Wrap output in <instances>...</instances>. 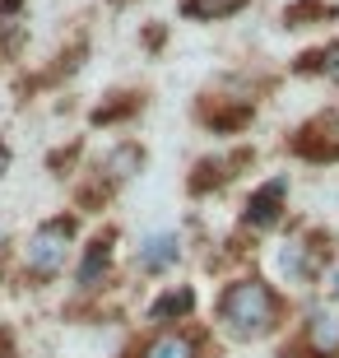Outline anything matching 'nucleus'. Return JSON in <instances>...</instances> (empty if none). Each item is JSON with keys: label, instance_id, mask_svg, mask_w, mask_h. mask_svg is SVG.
<instances>
[{"label": "nucleus", "instance_id": "obj_6", "mask_svg": "<svg viewBox=\"0 0 339 358\" xmlns=\"http://www.w3.org/2000/svg\"><path fill=\"white\" fill-rule=\"evenodd\" d=\"M251 163H256V149H251V145H237L233 154H209V159H200L196 168H191L186 191H191V196H214L219 186L237 182L242 168H251Z\"/></svg>", "mask_w": 339, "mask_h": 358}, {"label": "nucleus", "instance_id": "obj_11", "mask_svg": "<svg viewBox=\"0 0 339 358\" xmlns=\"http://www.w3.org/2000/svg\"><path fill=\"white\" fill-rule=\"evenodd\" d=\"M112 242H117V228L107 224L103 233L84 247V261H79V270H75V284H79V289H98V284H103L107 266H112Z\"/></svg>", "mask_w": 339, "mask_h": 358}, {"label": "nucleus", "instance_id": "obj_4", "mask_svg": "<svg viewBox=\"0 0 339 358\" xmlns=\"http://www.w3.org/2000/svg\"><path fill=\"white\" fill-rule=\"evenodd\" d=\"M288 149L307 163H339V103L321 107L288 135Z\"/></svg>", "mask_w": 339, "mask_h": 358}, {"label": "nucleus", "instance_id": "obj_9", "mask_svg": "<svg viewBox=\"0 0 339 358\" xmlns=\"http://www.w3.org/2000/svg\"><path fill=\"white\" fill-rule=\"evenodd\" d=\"M251 117H256V103H251V98H214V93H205V98L196 103V121L205 126V131H214V135L247 131Z\"/></svg>", "mask_w": 339, "mask_h": 358}, {"label": "nucleus", "instance_id": "obj_22", "mask_svg": "<svg viewBox=\"0 0 339 358\" xmlns=\"http://www.w3.org/2000/svg\"><path fill=\"white\" fill-rule=\"evenodd\" d=\"M326 298H339V266H330V284H326Z\"/></svg>", "mask_w": 339, "mask_h": 358}, {"label": "nucleus", "instance_id": "obj_13", "mask_svg": "<svg viewBox=\"0 0 339 358\" xmlns=\"http://www.w3.org/2000/svg\"><path fill=\"white\" fill-rule=\"evenodd\" d=\"M196 303L200 298H196L191 284H172V289H163L154 303H149V321H154V326H177V321H186L196 312Z\"/></svg>", "mask_w": 339, "mask_h": 358}, {"label": "nucleus", "instance_id": "obj_23", "mask_svg": "<svg viewBox=\"0 0 339 358\" xmlns=\"http://www.w3.org/2000/svg\"><path fill=\"white\" fill-rule=\"evenodd\" d=\"M10 349H14V335H10V331H0V358H10Z\"/></svg>", "mask_w": 339, "mask_h": 358}, {"label": "nucleus", "instance_id": "obj_20", "mask_svg": "<svg viewBox=\"0 0 339 358\" xmlns=\"http://www.w3.org/2000/svg\"><path fill=\"white\" fill-rule=\"evenodd\" d=\"M140 42H144V47H149V52H158V47L168 42V28H163V24H149V28H144V33H140Z\"/></svg>", "mask_w": 339, "mask_h": 358}, {"label": "nucleus", "instance_id": "obj_19", "mask_svg": "<svg viewBox=\"0 0 339 358\" xmlns=\"http://www.w3.org/2000/svg\"><path fill=\"white\" fill-rule=\"evenodd\" d=\"M84 154V140H70L66 149H52L47 154V173H56V177H70V163Z\"/></svg>", "mask_w": 339, "mask_h": 358}, {"label": "nucleus", "instance_id": "obj_16", "mask_svg": "<svg viewBox=\"0 0 339 358\" xmlns=\"http://www.w3.org/2000/svg\"><path fill=\"white\" fill-rule=\"evenodd\" d=\"M293 75H307V80H326V84H339V42H326L316 52H302L293 56Z\"/></svg>", "mask_w": 339, "mask_h": 358}, {"label": "nucleus", "instance_id": "obj_24", "mask_svg": "<svg viewBox=\"0 0 339 358\" xmlns=\"http://www.w3.org/2000/svg\"><path fill=\"white\" fill-rule=\"evenodd\" d=\"M107 5H112V10H126V5H135V0H107Z\"/></svg>", "mask_w": 339, "mask_h": 358}, {"label": "nucleus", "instance_id": "obj_18", "mask_svg": "<svg viewBox=\"0 0 339 358\" xmlns=\"http://www.w3.org/2000/svg\"><path fill=\"white\" fill-rule=\"evenodd\" d=\"M247 5L251 0H177V14L191 24H223V19L242 14Z\"/></svg>", "mask_w": 339, "mask_h": 358}, {"label": "nucleus", "instance_id": "obj_21", "mask_svg": "<svg viewBox=\"0 0 339 358\" xmlns=\"http://www.w3.org/2000/svg\"><path fill=\"white\" fill-rule=\"evenodd\" d=\"M10 163H14V149H10V140H0V177L10 173Z\"/></svg>", "mask_w": 339, "mask_h": 358}, {"label": "nucleus", "instance_id": "obj_5", "mask_svg": "<svg viewBox=\"0 0 339 358\" xmlns=\"http://www.w3.org/2000/svg\"><path fill=\"white\" fill-rule=\"evenodd\" d=\"M321 261H330V233H321V228L302 233V238H288L279 247V275L288 284H316Z\"/></svg>", "mask_w": 339, "mask_h": 358}, {"label": "nucleus", "instance_id": "obj_14", "mask_svg": "<svg viewBox=\"0 0 339 358\" xmlns=\"http://www.w3.org/2000/svg\"><path fill=\"white\" fill-rule=\"evenodd\" d=\"M182 261V238L177 233H149L140 242V270L144 275H168Z\"/></svg>", "mask_w": 339, "mask_h": 358}, {"label": "nucleus", "instance_id": "obj_8", "mask_svg": "<svg viewBox=\"0 0 339 358\" xmlns=\"http://www.w3.org/2000/svg\"><path fill=\"white\" fill-rule=\"evenodd\" d=\"M302 345L316 358H339V298H316L302 321Z\"/></svg>", "mask_w": 339, "mask_h": 358}, {"label": "nucleus", "instance_id": "obj_3", "mask_svg": "<svg viewBox=\"0 0 339 358\" xmlns=\"http://www.w3.org/2000/svg\"><path fill=\"white\" fill-rule=\"evenodd\" d=\"M144 163H149V149H144L140 140H117L103 159L93 163V186L79 191V210H98V205H107L121 186L135 182V177L144 173Z\"/></svg>", "mask_w": 339, "mask_h": 358}, {"label": "nucleus", "instance_id": "obj_2", "mask_svg": "<svg viewBox=\"0 0 339 358\" xmlns=\"http://www.w3.org/2000/svg\"><path fill=\"white\" fill-rule=\"evenodd\" d=\"M75 238H79V214L75 210H61V214H52V219H42L24 242V275L33 279V284L56 279L70 261Z\"/></svg>", "mask_w": 339, "mask_h": 358}, {"label": "nucleus", "instance_id": "obj_17", "mask_svg": "<svg viewBox=\"0 0 339 358\" xmlns=\"http://www.w3.org/2000/svg\"><path fill=\"white\" fill-rule=\"evenodd\" d=\"M339 19V5L335 0H293L284 5V28L298 33V28H321V24H335Z\"/></svg>", "mask_w": 339, "mask_h": 358}, {"label": "nucleus", "instance_id": "obj_10", "mask_svg": "<svg viewBox=\"0 0 339 358\" xmlns=\"http://www.w3.org/2000/svg\"><path fill=\"white\" fill-rule=\"evenodd\" d=\"M28 47V0H0V70Z\"/></svg>", "mask_w": 339, "mask_h": 358}, {"label": "nucleus", "instance_id": "obj_12", "mask_svg": "<svg viewBox=\"0 0 339 358\" xmlns=\"http://www.w3.org/2000/svg\"><path fill=\"white\" fill-rule=\"evenodd\" d=\"M107 103H98L89 112V126H117V121H131V117H140L144 112V89H112V93H103Z\"/></svg>", "mask_w": 339, "mask_h": 358}, {"label": "nucleus", "instance_id": "obj_1", "mask_svg": "<svg viewBox=\"0 0 339 358\" xmlns=\"http://www.w3.org/2000/svg\"><path fill=\"white\" fill-rule=\"evenodd\" d=\"M214 312H219V326L233 340L251 345V340H265L279 326V293L261 275H242V279H228L223 284Z\"/></svg>", "mask_w": 339, "mask_h": 358}, {"label": "nucleus", "instance_id": "obj_15", "mask_svg": "<svg viewBox=\"0 0 339 358\" xmlns=\"http://www.w3.org/2000/svg\"><path fill=\"white\" fill-rule=\"evenodd\" d=\"M140 358H205V340L191 335V331L168 326L163 335H154V340L140 349Z\"/></svg>", "mask_w": 339, "mask_h": 358}, {"label": "nucleus", "instance_id": "obj_7", "mask_svg": "<svg viewBox=\"0 0 339 358\" xmlns=\"http://www.w3.org/2000/svg\"><path fill=\"white\" fill-rule=\"evenodd\" d=\"M284 210H288V177L279 173V177L261 182L247 196V205H242V219H237V224L247 228V233H270V228L284 224Z\"/></svg>", "mask_w": 339, "mask_h": 358}]
</instances>
